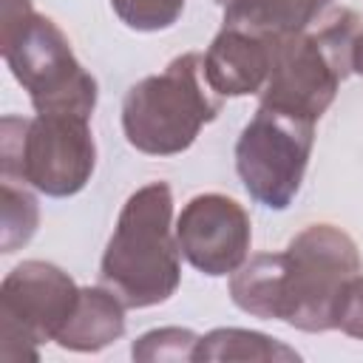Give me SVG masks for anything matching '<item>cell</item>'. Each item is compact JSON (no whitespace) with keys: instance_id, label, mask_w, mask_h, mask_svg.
I'll return each mask as SVG.
<instances>
[{"instance_id":"8fae6325","label":"cell","mask_w":363,"mask_h":363,"mask_svg":"<svg viewBox=\"0 0 363 363\" xmlns=\"http://www.w3.org/2000/svg\"><path fill=\"white\" fill-rule=\"evenodd\" d=\"M125 303L116 292L102 286H79V298L65 326L54 337L60 349L94 354L125 335Z\"/></svg>"},{"instance_id":"7a4b0ae2","label":"cell","mask_w":363,"mask_h":363,"mask_svg":"<svg viewBox=\"0 0 363 363\" xmlns=\"http://www.w3.org/2000/svg\"><path fill=\"white\" fill-rule=\"evenodd\" d=\"M0 51L37 113L91 116L99 85L77 60L62 28L31 0H0Z\"/></svg>"},{"instance_id":"8992f818","label":"cell","mask_w":363,"mask_h":363,"mask_svg":"<svg viewBox=\"0 0 363 363\" xmlns=\"http://www.w3.org/2000/svg\"><path fill=\"white\" fill-rule=\"evenodd\" d=\"M363 272L354 238L335 224H309L284 250L281 320L301 332H332L346 284Z\"/></svg>"},{"instance_id":"277c9868","label":"cell","mask_w":363,"mask_h":363,"mask_svg":"<svg viewBox=\"0 0 363 363\" xmlns=\"http://www.w3.org/2000/svg\"><path fill=\"white\" fill-rule=\"evenodd\" d=\"M360 17L352 9H332L306 31L275 43L272 71L261 105H272L318 122L335 102L343 79L354 74Z\"/></svg>"},{"instance_id":"9c48e42d","label":"cell","mask_w":363,"mask_h":363,"mask_svg":"<svg viewBox=\"0 0 363 363\" xmlns=\"http://www.w3.org/2000/svg\"><path fill=\"white\" fill-rule=\"evenodd\" d=\"M176 238L190 267L210 278H224L250 258L252 224L235 199L224 193H199L182 207Z\"/></svg>"},{"instance_id":"5bb4252c","label":"cell","mask_w":363,"mask_h":363,"mask_svg":"<svg viewBox=\"0 0 363 363\" xmlns=\"http://www.w3.org/2000/svg\"><path fill=\"white\" fill-rule=\"evenodd\" d=\"M193 360L196 363H210V360L292 363V360H301V354L272 335H264L255 329H238V326H218L199 337Z\"/></svg>"},{"instance_id":"5b68a950","label":"cell","mask_w":363,"mask_h":363,"mask_svg":"<svg viewBox=\"0 0 363 363\" xmlns=\"http://www.w3.org/2000/svg\"><path fill=\"white\" fill-rule=\"evenodd\" d=\"M96 170L91 116L34 113L3 116L0 179H14L51 199L77 196Z\"/></svg>"},{"instance_id":"9a60e30c","label":"cell","mask_w":363,"mask_h":363,"mask_svg":"<svg viewBox=\"0 0 363 363\" xmlns=\"http://www.w3.org/2000/svg\"><path fill=\"white\" fill-rule=\"evenodd\" d=\"M0 250L9 255L20 247H26L37 227H40V204L34 196V187L14 182V179H0Z\"/></svg>"},{"instance_id":"ac0fdd59","label":"cell","mask_w":363,"mask_h":363,"mask_svg":"<svg viewBox=\"0 0 363 363\" xmlns=\"http://www.w3.org/2000/svg\"><path fill=\"white\" fill-rule=\"evenodd\" d=\"M335 329L354 340H363V272L346 284L335 312Z\"/></svg>"},{"instance_id":"e0dca14e","label":"cell","mask_w":363,"mask_h":363,"mask_svg":"<svg viewBox=\"0 0 363 363\" xmlns=\"http://www.w3.org/2000/svg\"><path fill=\"white\" fill-rule=\"evenodd\" d=\"M113 14L133 31H164L176 26L184 11V0H111Z\"/></svg>"},{"instance_id":"4fadbf2b","label":"cell","mask_w":363,"mask_h":363,"mask_svg":"<svg viewBox=\"0 0 363 363\" xmlns=\"http://www.w3.org/2000/svg\"><path fill=\"white\" fill-rule=\"evenodd\" d=\"M233 303L261 320H281L284 312V252H258L230 275Z\"/></svg>"},{"instance_id":"7c38bea8","label":"cell","mask_w":363,"mask_h":363,"mask_svg":"<svg viewBox=\"0 0 363 363\" xmlns=\"http://www.w3.org/2000/svg\"><path fill=\"white\" fill-rule=\"evenodd\" d=\"M329 3L332 0H235L224 9V23L284 40L315 26Z\"/></svg>"},{"instance_id":"ba28073f","label":"cell","mask_w":363,"mask_h":363,"mask_svg":"<svg viewBox=\"0 0 363 363\" xmlns=\"http://www.w3.org/2000/svg\"><path fill=\"white\" fill-rule=\"evenodd\" d=\"M79 298L77 281L51 261H23L0 284V360H37Z\"/></svg>"},{"instance_id":"6da1fadb","label":"cell","mask_w":363,"mask_h":363,"mask_svg":"<svg viewBox=\"0 0 363 363\" xmlns=\"http://www.w3.org/2000/svg\"><path fill=\"white\" fill-rule=\"evenodd\" d=\"M99 281L128 309L159 306L176 295L182 284V250L167 182H147L128 196L102 252Z\"/></svg>"},{"instance_id":"3957f363","label":"cell","mask_w":363,"mask_h":363,"mask_svg":"<svg viewBox=\"0 0 363 363\" xmlns=\"http://www.w3.org/2000/svg\"><path fill=\"white\" fill-rule=\"evenodd\" d=\"M221 113V96L204 79V54L184 51L164 71L128 88L122 99V133L147 156L184 153Z\"/></svg>"},{"instance_id":"d6986e66","label":"cell","mask_w":363,"mask_h":363,"mask_svg":"<svg viewBox=\"0 0 363 363\" xmlns=\"http://www.w3.org/2000/svg\"><path fill=\"white\" fill-rule=\"evenodd\" d=\"M354 74H360V77H363V34H360L357 48H354Z\"/></svg>"},{"instance_id":"52a82bcc","label":"cell","mask_w":363,"mask_h":363,"mask_svg":"<svg viewBox=\"0 0 363 363\" xmlns=\"http://www.w3.org/2000/svg\"><path fill=\"white\" fill-rule=\"evenodd\" d=\"M312 145V119L258 105L235 142V173L250 199L267 210H286L301 193Z\"/></svg>"},{"instance_id":"30bf717a","label":"cell","mask_w":363,"mask_h":363,"mask_svg":"<svg viewBox=\"0 0 363 363\" xmlns=\"http://www.w3.org/2000/svg\"><path fill=\"white\" fill-rule=\"evenodd\" d=\"M275 43L241 26L221 23L218 34L204 51V79L218 96L261 94L275 57Z\"/></svg>"},{"instance_id":"ffe728a7","label":"cell","mask_w":363,"mask_h":363,"mask_svg":"<svg viewBox=\"0 0 363 363\" xmlns=\"http://www.w3.org/2000/svg\"><path fill=\"white\" fill-rule=\"evenodd\" d=\"M213 3H218L221 9H227V6H230V3H235V0H213Z\"/></svg>"},{"instance_id":"2e32d148","label":"cell","mask_w":363,"mask_h":363,"mask_svg":"<svg viewBox=\"0 0 363 363\" xmlns=\"http://www.w3.org/2000/svg\"><path fill=\"white\" fill-rule=\"evenodd\" d=\"M201 335L184 326H159L139 335L130 346V357L139 363H162V360H193L196 343Z\"/></svg>"}]
</instances>
